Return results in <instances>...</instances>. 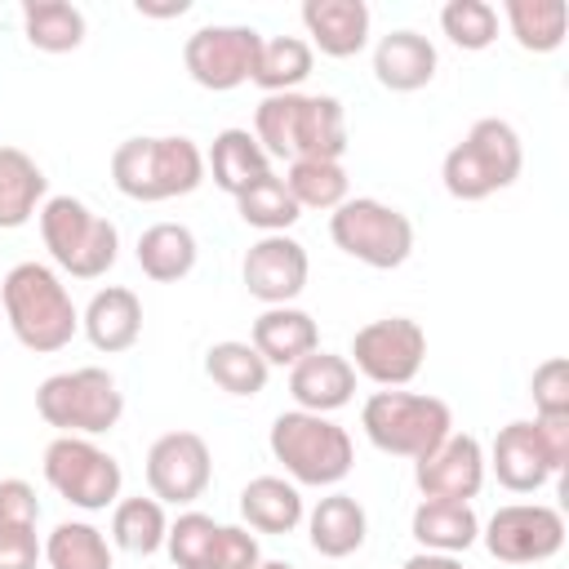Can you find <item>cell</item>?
<instances>
[{
    "instance_id": "1",
    "label": "cell",
    "mask_w": 569,
    "mask_h": 569,
    "mask_svg": "<svg viewBox=\"0 0 569 569\" xmlns=\"http://www.w3.org/2000/svg\"><path fill=\"white\" fill-rule=\"evenodd\" d=\"M258 147L271 160H342L347 156V107L333 93H267L253 107Z\"/></svg>"
},
{
    "instance_id": "2",
    "label": "cell",
    "mask_w": 569,
    "mask_h": 569,
    "mask_svg": "<svg viewBox=\"0 0 569 569\" xmlns=\"http://www.w3.org/2000/svg\"><path fill=\"white\" fill-rule=\"evenodd\" d=\"M0 307H4L9 333L36 356H53L80 333V311L71 302V289L44 262L9 267L0 284Z\"/></svg>"
},
{
    "instance_id": "3",
    "label": "cell",
    "mask_w": 569,
    "mask_h": 569,
    "mask_svg": "<svg viewBox=\"0 0 569 569\" xmlns=\"http://www.w3.org/2000/svg\"><path fill=\"white\" fill-rule=\"evenodd\" d=\"M111 182L138 204H164L204 182V151L187 133H138L111 151Z\"/></svg>"
},
{
    "instance_id": "4",
    "label": "cell",
    "mask_w": 569,
    "mask_h": 569,
    "mask_svg": "<svg viewBox=\"0 0 569 569\" xmlns=\"http://www.w3.org/2000/svg\"><path fill=\"white\" fill-rule=\"evenodd\" d=\"M267 449L284 467V476L307 489H333L356 467V445H351L347 427H338L325 413H307V409L276 413V422L267 431Z\"/></svg>"
},
{
    "instance_id": "5",
    "label": "cell",
    "mask_w": 569,
    "mask_h": 569,
    "mask_svg": "<svg viewBox=\"0 0 569 569\" xmlns=\"http://www.w3.org/2000/svg\"><path fill=\"white\" fill-rule=\"evenodd\" d=\"M525 169V142L516 124L498 116H480L440 160V182L453 200L476 204L493 191H507Z\"/></svg>"
},
{
    "instance_id": "6",
    "label": "cell",
    "mask_w": 569,
    "mask_h": 569,
    "mask_svg": "<svg viewBox=\"0 0 569 569\" xmlns=\"http://www.w3.org/2000/svg\"><path fill=\"white\" fill-rule=\"evenodd\" d=\"M40 240L53 258V271H67L71 280H98L120 258V231L111 218L93 213L76 196H49L36 213Z\"/></svg>"
},
{
    "instance_id": "7",
    "label": "cell",
    "mask_w": 569,
    "mask_h": 569,
    "mask_svg": "<svg viewBox=\"0 0 569 569\" xmlns=\"http://www.w3.org/2000/svg\"><path fill=\"white\" fill-rule=\"evenodd\" d=\"M360 427L378 453L418 462L453 431V409L427 391L382 387L360 405Z\"/></svg>"
},
{
    "instance_id": "8",
    "label": "cell",
    "mask_w": 569,
    "mask_h": 569,
    "mask_svg": "<svg viewBox=\"0 0 569 569\" xmlns=\"http://www.w3.org/2000/svg\"><path fill=\"white\" fill-rule=\"evenodd\" d=\"M36 413L58 436H89L93 440L120 422L124 391H120L116 373H107L98 365H80V369L49 373L36 387Z\"/></svg>"
},
{
    "instance_id": "9",
    "label": "cell",
    "mask_w": 569,
    "mask_h": 569,
    "mask_svg": "<svg viewBox=\"0 0 569 569\" xmlns=\"http://www.w3.org/2000/svg\"><path fill=\"white\" fill-rule=\"evenodd\" d=\"M329 236L347 258H356V262H365L373 271H396L413 253L409 213L387 204V200H378V196H347L329 213Z\"/></svg>"
},
{
    "instance_id": "10",
    "label": "cell",
    "mask_w": 569,
    "mask_h": 569,
    "mask_svg": "<svg viewBox=\"0 0 569 569\" xmlns=\"http://www.w3.org/2000/svg\"><path fill=\"white\" fill-rule=\"evenodd\" d=\"M44 480L58 498H67L76 511H107L120 502L124 471L116 453L93 445L89 436H53L44 445Z\"/></svg>"
},
{
    "instance_id": "11",
    "label": "cell",
    "mask_w": 569,
    "mask_h": 569,
    "mask_svg": "<svg viewBox=\"0 0 569 569\" xmlns=\"http://www.w3.org/2000/svg\"><path fill=\"white\" fill-rule=\"evenodd\" d=\"M356 378H369L373 387H409L427 360V329L409 316H382L351 333L347 351Z\"/></svg>"
},
{
    "instance_id": "12",
    "label": "cell",
    "mask_w": 569,
    "mask_h": 569,
    "mask_svg": "<svg viewBox=\"0 0 569 569\" xmlns=\"http://www.w3.org/2000/svg\"><path fill=\"white\" fill-rule=\"evenodd\" d=\"M262 36L253 27L240 22H209L200 31L187 36L182 44V67L187 76L209 89V93H231L240 84L253 80V62H258Z\"/></svg>"
},
{
    "instance_id": "13",
    "label": "cell",
    "mask_w": 569,
    "mask_h": 569,
    "mask_svg": "<svg viewBox=\"0 0 569 569\" xmlns=\"http://www.w3.org/2000/svg\"><path fill=\"white\" fill-rule=\"evenodd\" d=\"M480 542L502 565H542L565 547V516L547 502H507L480 525Z\"/></svg>"
},
{
    "instance_id": "14",
    "label": "cell",
    "mask_w": 569,
    "mask_h": 569,
    "mask_svg": "<svg viewBox=\"0 0 569 569\" xmlns=\"http://www.w3.org/2000/svg\"><path fill=\"white\" fill-rule=\"evenodd\" d=\"M147 489L164 507H191L213 480V453L200 431H164L147 449Z\"/></svg>"
},
{
    "instance_id": "15",
    "label": "cell",
    "mask_w": 569,
    "mask_h": 569,
    "mask_svg": "<svg viewBox=\"0 0 569 569\" xmlns=\"http://www.w3.org/2000/svg\"><path fill=\"white\" fill-rule=\"evenodd\" d=\"M307 276H311V258L302 240H293L289 231L258 236L240 262V280L249 298H258L262 307H293V298L307 289Z\"/></svg>"
},
{
    "instance_id": "16",
    "label": "cell",
    "mask_w": 569,
    "mask_h": 569,
    "mask_svg": "<svg viewBox=\"0 0 569 569\" xmlns=\"http://www.w3.org/2000/svg\"><path fill=\"white\" fill-rule=\"evenodd\" d=\"M413 485L422 498L471 502L485 489V445L471 431H449L431 453L413 462Z\"/></svg>"
},
{
    "instance_id": "17",
    "label": "cell",
    "mask_w": 569,
    "mask_h": 569,
    "mask_svg": "<svg viewBox=\"0 0 569 569\" xmlns=\"http://www.w3.org/2000/svg\"><path fill=\"white\" fill-rule=\"evenodd\" d=\"M485 471H493L507 493H538L547 480H556V471L547 462V449H542L529 418H516V422L498 427V436L485 453Z\"/></svg>"
},
{
    "instance_id": "18",
    "label": "cell",
    "mask_w": 569,
    "mask_h": 569,
    "mask_svg": "<svg viewBox=\"0 0 569 569\" xmlns=\"http://www.w3.org/2000/svg\"><path fill=\"white\" fill-rule=\"evenodd\" d=\"M289 396H293V409H307V413H338L342 405H351L356 396V369L347 356L338 351H311L302 356L293 369H289Z\"/></svg>"
},
{
    "instance_id": "19",
    "label": "cell",
    "mask_w": 569,
    "mask_h": 569,
    "mask_svg": "<svg viewBox=\"0 0 569 569\" xmlns=\"http://www.w3.org/2000/svg\"><path fill=\"white\" fill-rule=\"evenodd\" d=\"M436 67H440V53L436 44L422 36V31H387L378 44H373V80L391 93H418L436 80Z\"/></svg>"
},
{
    "instance_id": "20",
    "label": "cell",
    "mask_w": 569,
    "mask_h": 569,
    "mask_svg": "<svg viewBox=\"0 0 569 569\" xmlns=\"http://www.w3.org/2000/svg\"><path fill=\"white\" fill-rule=\"evenodd\" d=\"M80 329H84L93 351L120 356L142 338V298L133 289H124V284H107L80 311Z\"/></svg>"
},
{
    "instance_id": "21",
    "label": "cell",
    "mask_w": 569,
    "mask_h": 569,
    "mask_svg": "<svg viewBox=\"0 0 569 569\" xmlns=\"http://www.w3.org/2000/svg\"><path fill=\"white\" fill-rule=\"evenodd\" d=\"M302 520H307V542H311V551L325 556V560H347V556H356V551L365 547V538H369V516H365L360 498H351V493H342V489L325 493Z\"/></svg>"
},
{
    "instance_id": "22",
    "label": "cell",
    "mask_w": 569,
    "mask_h": 569,
    "mask_svg": "<svg viewBox=\"0 0 569 569\" xmlns=\"http://www.w3.org/2000/svg\"><path fill=\"white\" fill-rule=\"evenodd\" d=\"M369 4L365 0H307L302 4V27L307 44L320 49L325 58H356L369 44Z\"/></svg>"
},
{
    "instance_id": "23",
    "label": "cell",
    "mask_w": 569,
    "mask_h": 569,
    "mask_svg": "<svg viewBox=\"0 0 569 569\" xmlns=\"http://www.w3.org/2000/svg\"><path fill=\"white\" fill-rule=\"evenodd\" d=\"M249 347L267 360V369H293L302 356L320 347V329L302 307H267L249 329Z\"/></svg>"
},
{
    "instance_id": "24",
    "label": "cell",
    "mask_w": 569,
    "mask_h": 569,
    "mask_svg": "<svg viewBox=\"0 0 569 569\" xmlns=\"http://www.w3.org/2000/svg\"><path fill=\"white\" fill-rule=\"evenodd\" d=\"M409 533L422 551H445V556H462L480 542V516L471 502H445V498H422L413 507Z\"/></svg>"
},
{
    "instance_id": "25",
    "label": "cell",
    "mask_w": 569,
    "mask_h": 569,
    "mask_svg": "<svg viewBox=\"0 0 569 569\" xmlns=\"http://www.w3.org/2000/svg\"><path fill=\"white\" fill-rule=\"evenodd\" d=\"M204 173L213 178L218 191H227L236 200L240 191H249L258 178L271 173V156L258 147V138L249 129L231 124V129L213 133V147L204 151Z\"/></svg>"
},
{
    "instance_id": "26",
    "label": "cell",
    "mask_w": 569,
    "mask_h": 569,
    "mask_svg": "<svg viewBox=\"0 0 569 569\" xmlns=\"http://www.w3.org/2000/svg\"><path fill=\"white\" fill-rule=\"evenodd\" d=\"M49 200V178L44 169L22 151L0 142V231H18L27 227L40 204Z\"/></svg>"
},
{
    "instance_id": "27",
    "label": "cell",
    "mask_w": 569,
    "mask_h": 569,
    "mask_svg": "<svg viewBox=\"0 0 569 569\" xmlns=\"http://www.w3.org/2000/svg\"><path fill=\"white\" fill-rule=\"evenodd\" d=\"M133 258L142 267L147 280L156 284H178L196 271V258H200V244H196V231L187 222H151L138 244H133Z\"/></svg>"
},
{
    "instance_id": "28",
    "label": "cell",
    "mask_w": 569,
    "mask_h": 569,
    "mask_svg": "<svg viewBox=\"0 0 569 569\" xmlns=\"http://www.w3.org/2000/svg\"><path fill=\"white\" fill-rule=\"evenodd\" d=\"M307 516V502L284 476H253L240 489V520L253 533H293Z\"/></svg>"
},
{
    "instance_id": "29",
    "label": "cell",
    "mask_w": 569,
    "mask_h": 569,
    "mask_svg": "<svg viewBox=\"0 0 569 569\" xmlns=\"http://www.w3.org/2000/svg\"><path fill=\"white\" fill-rule=\"evenodd\" d=\"M18 18H22L27 44L40 53H71L84 44V31H89L84 13L71 0H22Z\"/></svg>"
},
{
    "instance_id": "30",
    "label": "cell",
    "mask_w": 569,
    "mask_h": 569,
    "mask_svg": "<svg viewBox=\"0 0 569 569\" xmlns=\"http://www.w3.org/2000/svg\"><path fill=\"white\" fill-rule=\"evenodd\" d=\"M507 31L529 53H556L569 31V4L565 0H507L502 4Z\"/></svg>"
},
{
    "instance_id": "31",
    "label": "cell",
    "mask_w": 569,
    "mask_h": 569,
    "mask_svg": "<svg viewBox=\"0 0 569 569\" xmlns=\"http://www.w3.org/2000/svg\"><path fill=\"white\" fill-rule=\"evenodd\" d=\"M204 373H209V382L218 387V391H227V396H262V387H267V378H271V369H267V360L249 347V342H240V338H222V342H213L209 351H204Z\"/></svg>"
},
{
    "instance_id": "32",
    "label": "cell",
    "mask_w": 569,
    "mask_h": 569,
    "mask_svg": "<svg viewBox=\"0 0 569 569\" xmlns=\"http://www.w3.org/2000/svg\"><path fill=\"white\" fill-rule=\"evenodd\" d=\"M164 533H169V516H164V502H156L151 493L142 498H120L111 507V542L129 556H156L164 547Z\"/></svg>"
},
{
    "instance_id": "33",
    "label": "cell",
    "mask_w": 569,
    "mask_h": 569,
    "mask_svg": "<svg viewBox=\"0 0 569 569\" xmlns=\"http://www.w3.org/2000/svg\"><path fill=\"white\" fill-rule=\"evenodd\" d=\"M44 560L49 569H116L107 533L89 520H58L44 538Z\"/></svg>"
},
{
    "instance_id": "34",
    "label": "cell",
    "mask_w": 569,
    "mask_h": 569,
    "mask_svg": "<svg viewBox=\"0 0 569 569\" xmlns=\"http://www.w3.org/2000/svg\"><path fill=\"white\" fill-rule=\"evenodd\" d=\"M316 67V49L302 36H271L258 49L253 62V84L262 93H293Z\"/></svg>"
},
{
    "instance_id": "35",
    "label": "cell",
    "mask_w": 569,
    "mask_h": 569,
    "mask_svg": "<svg viewBox=\"0 0 569 569\" xmlns=\"http://www.w3.org/2000/svg\"><path fill=\"white\" fill-rule=\"evenodd\" d=\"M236 213H240L244 227H258L262 236H284V231L302 218V209H298V200L289 196V187H284L280 173H267V178H258L249 191H240V196H236Z\"/></svg>"
},
{
    "instance_id": "36",
    "label": "cell",
    "mask_w": 569,
    "mask_h": 569,
    "mask_svg": "<svg viewBox=\"0 0 569 569\" xmlns=\"http://www.w3.org/2000/svg\"><path fill=\"white\" fill-rule=\"evenodd\" d=\"M284 187L298 200V209H338L351 191V178L342 160H293L284 169Z\"/></svg>"
},
{
    "instance_id": "37",
    "label": "cell",
    "mask_w": 569,
    "mask_h": 569,
    "mask_svg": "<svg viewBox=\"0 0 569 569\" xmlns=\"http://www.w3.org/2000/svg\"><path fill=\"white\" fill-rule=\"evenodd\" d=\"M440 31L462 53H480L498 40V9L489 0H449L440 9Z\"/></svg>"
},
{
    "instance_id": "38",
    "label": "cell",
    "mask_w": 569,
    "mask_h": 569,
    "mask_svg": "<svg viewBox=\"0 0 569 569\" xmlns=\"http://www.w3.org/2000/svg\"><path fill=\"white\" fill-rule=\"evenodd\" d=\"M218 520L204 511H182L169 533H164V551L173 560V569H209L213 560V542H218Z\"/></svg>"
},
{
    "instance_id": "39",
    "label": "cell",
    "mask_w": 569,
    "mask_h": 569,
    "mask_svg": "<svg viewBox=\"0 0 569 569\" xmlns=\"http://www.w3.org/2000/svg\"><path fill=\"white\" fill-rule=\"evenodd\" d=\"M533 413H569V365L565 356H547L529 378Z\"/></svg>"
},
{
    "instance_id": "40",
    "label": "cell",
    "mask_w": 569,
    "mask_h": 569,
    "mask_svg": "<svg viewBox=\"0 0 569 569\" xmlns=\"http://www.w3.org/2000/svg\"><path fill=\"white\" fill-rule=\"evenodd\" d=\"M258 565H262L258 533H249L244 525H222L218 529V542H213L209 569H258Z\"/></svg>"
},
{
    "instance_id": "41",
    "label": "cell",
    "mask_w": 569,
    "mask_h": 569,
    "mask_svg": "<svg viewBox=\"0 0 569 569\" xmlns=\"http://www.w3.org/2000/svg\"><path fill=\"white\" fill-rule=\"evenodd\" d=\"M40 520V498L27 480L4 476L0 480V529H27Z\"/></svg>"
},
{
    "instance_id": "42",
    "label": "cell",
    "mask_w": 569,
    "mask_h": 569,
    "mask_svg": "<svg viewBox=\"0 0 569 569\" xmlns=\"http://www.w3.org/2000/svg\"><path fill=\"white\" fill-rule=\"evenodd\" d=\"M40 556H44V542L36 538V525L0 529V569H36Z\"/></svg>"
},
{
    "instance_id": "43",
    "label": "cell",
    "mask_w": 569,
    "mask_h": 569,
    "mask_svg": "<svg viewBox=\"0 0 569 569\" xmlns=\"http://www.w3.org/2000/svg\"><path fill=\"white\" fill-rule=\"evenodd\" d=\"M533 431H538V440L547 449L551 471L560 476L565 462H569V413H533Z\"/></svg>"
},
{
    "instance_id": "44",
    "label": "cell",
    "mask_w": 569,
    "mask_h": 569,
    "mask_svg": "<svg viewBox=\"0 0 569 569\" xmlns=\"http://www.w3.org/2000/svg\"><path fill=\"white\" fill-rule=\"evenodd\" d=\"M142 18H182L191 9V0H138L133 4Z\"/></svg>"
},
{
    "instance_id": "45",
    "label": "cell",
    "mask_w": 569,
    "mask_h": 569,
    "mask_svg": "<svg viewBox=\"0 0 569 569\" xmlns=\"http://www.w3.org/2000/svg\"><path fill=\"white\" fill-rule=\"evenodd\" d=\"M405 569H462L458 556H445V551H413L405 560Z\"/></svg>"
},
{
    "instance_id": "46",
    "label": "cell",
    "mask_w": 569,
    "mask_h": 569,
    "mask_svg": "<svg viewBox=\"0 0 569 569\" xmlns=\"http://www.w3.org/2000/svg\"><path fill=\"white\" fill-rule=\"evenodd\" d=\"M258 569H293V565H289V560H262Z\"/></svg>"
}]
</instances>
